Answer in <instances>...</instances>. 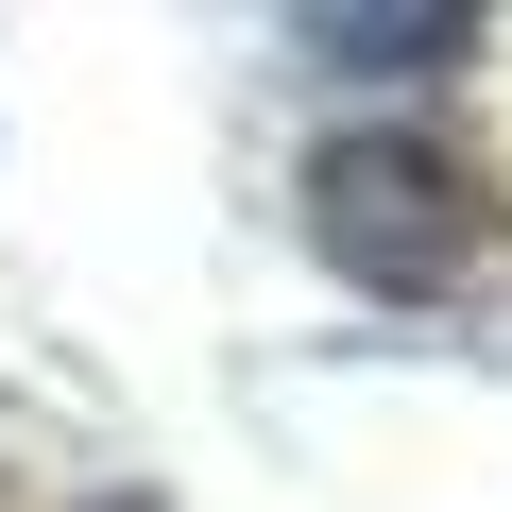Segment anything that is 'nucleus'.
<instances>
[{"label":"nucleus","instance_id":"f03ea898","mask_svg":"<svg viewBox=\"0 0 512 512\" xmlns=\"http://www.w3.org/2000/svg\"><path fill=\"white\" fill-rule=\"evenodd\" d=\"M274 52L291 69H342V86H444V69H478V18L444 0V18H342V0H308V18H274Z\"/></svg>","mask_w":512,"mask_h":512},{"label":"nucleus","instance_id":"f257e3e1","mask_svg":"<svg viewBox=\"0 0 512 512\" xmlns=\"http://www.w3.org/2000/svg\"><path fill=\"white\" fill-rule=\"evenodd\" d=\"M308 256L342 291H461V256L495 239V188H478V154H444L427 120H342L325 154H308Z\"/></svg>","mask_w":512,"mask_h":512},{"label":"nucleus","instance_id":"7ed1b4c3","mask_svg":"<svg viewBox=\"0 0 512 512\" xmlns=\"http://www.w3.org/2000/svg\"><path fill=\"white\" fill-rule=\"evenodd\" d=\"M86 512H154V495H86Z\"/></svg>","mask_w":512,"mask_h":512}]
</instances>
